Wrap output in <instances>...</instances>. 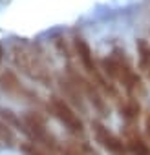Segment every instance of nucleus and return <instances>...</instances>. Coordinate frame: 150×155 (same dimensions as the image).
<instances>
[{
  "instance_id": "6",
  "label": "nucleus",
  "mask_w": 150,
  "mask_h": 155,
  "mask_svg": "<svg viewBox=\"0 0 150 155\" xmlns=\"http://www.w3.org/2000/svg\"><path fill=\"white\" fill-rule=\"evenodd\" d=\"M70 75L75 79V82H77L79 86H81V90H83V93H84V97L92 102V106H94V110L101 115V117H106L108 113H110V110H108V104H106V101L103 99V95H101V91H99V88L92 82V81H88V79H84L83 75H79V73H75V71H70Z\"/></svg>"
},
{
  "instance_id": "9",
  "label": "nucleus",
  "mask_w": 150,
  "mask_h": 155,
  "mask_svg": "<svg viewBox=\"0 0 150 155\" xmlns=\"http://www.w3.org/2000/svg\"><path fill=\"white\" fill-rule=\"evenodd\" d=\"M137 60H139V68L145 73H150V44L145 38H139L137 44Z\"/></svg>"
},
{
  "instance_id": "7",
  "label": "nucleus",
  "mask_w": 150,
  "mask_h": 155,
  "mask_svg": "<svg viewBox=\"0 0 150 155\" xmlns=\"http://www.w3.org/2000/svg\"><path fill=\"white\" fill-rule=\"evenodd\" d=\"M0 88H2L4 93H8L9 97H15V99H28V97H31L29 90H26L22 86V82L19 81V77L13 71H4L2 75H0Z\"/></svg>"
},
{
  "instance_id": "13",
  "label": "nucleus",
  "mask_w": 150,
  "mask_h": 155,
  "mask_svg": "<svg viewBox=\"0 0 150 155\" xmlns=\"http://www.w3.org/2000/svg\"><path fill=\"white\" fill-rule=\"evenodd\" d=\"M20 151L24 155H53V151H46V150H42L40 146H37L33 142H24L20 146Z\"/></svg>"
},
{
  "instance_id": "2",
  "label": "nucleus",
  "mask_w": 150,
  "mask_h": 155,
  "mask_svg": "<svg viewBox=\"0 0 150 155\" xmlns=\"http://www.w3.org/2000/svg\"><path fill=\"white\" fill-rule=\"evenodd\" d=\"M103 68H104V73L112 81H119L124 86V90L130 93V97L143 95V91H145L143 81L132 69V64H130L128 57L124 55V51L115 49L108 58L103 60Z\"/></svg>"
},
{
  "instance_id": "11",
  "label": "nucleus",
  "mask_w": 150,
  "mask_h": 155,
  "mask_svg": "<svg viewBox=\"0 0 150 155\" xmlns=\"http://www.w3.org/2000/svg\"><path fill=\"white\" fill-rule=\"evenodd\" d=\"M119 110H121V115H123L126 120H134V119L139 117L141 106H139V102L135 101V97H130V99H126V101L121 104Z\"/></svg>"
},
{
  "instance_id": "8",
  "label": "nucleus",
  "mask_w": 150,
  "mask_h": 155,
  "mask_svg": "<svg viewBox=\"0 0 150 155\" xmlns=\"http://www.w3.org/2000/svg\"><path fill=\"white\" fill-rule=\"evenodd\" d=\"M60 90L64 93V99H68L66 102L70 106L73 104L75 108H79V110L84 111V93H83L81 86L75 82V79L71 75L66 77V79H60Z\"/></svg>"
},
{
  "instance_id": "14",
  "label": "nucleus",
  "mask_w": 150,
  "mask_h": 155,
  "mask_svg": "<svg viewBox=\"0 0 150 155\" xmlns=\"http://www.w3.org/2000/svg\"><path fill=\"white\" fill-rule=\"evenodd\" d=\"M145 128H146V135H148V139H150V113L145 115Z\"/></svg>"
},
{
  "instance_id": "12",
  "label": "nucleus",
  "mask_w": 150,
  "mask_h": 155,
  "mask_svg": "<svg viewBox=\"0 0 150 155\" xmlns=\"http://www.w3.org/2000/svg\"><path fill=\"white\" fill-rule=\"evenodd\" d=\"M0 144L8 148L15 144V133L6 120H0Z\"/></svg>"
},
{
  "instance_id": "15",
  "label": "nucleus",
  "mask_w": 150,
  "mask_h": 155,
  "mask_svg": "<svg viewBox=\"0 0 150 155\" xmlns=\"http://www.w3.org/2000/svg\"><path fill=\"white\" fill-rule=\"evenodd\" d=\"M2 58H4V48H2V44H0V62H2Z\"/></svg>"
},
{
  "instance_id": "10",
  "label": "nucleus",
  "mask_w": 150,
  "mask_h": 155,
  "mask_svg": "<svg viewBox=\"0 0 150 155\" xmlns=\"http://www.w3.org/2000/svg\"><path fill=\"white\" fill-rule=\"evenodd\" d=\"M126 142H128V151L132 155H150V148L137 133H130Z\"/></svg>"
},
{
  "instance_id": "5",
  "label": "nucleus",
  "mask_w": 150,
  "mask_h": 155,
  "mask_svg": "<svg viewBox=\"0 0 150 155\" xmlns=\"http://www.w3.org/2000/svg\"><path fill=\"white\" fill-rule=\"evenodd\" d=\"M92 130H94V135H95V140L112 155H128V148L124 146V142L115 135L112 133L104 124L94 120L92 122Z\"/></svg>"
},
{
  "instance_id": "1",
  "label": "nucleus",
  "mask_w": 150,
  "mask_h": 155,
  "mask_svg": "<svg viewBox=\"0 0 150 155\" xmlns=\"http://www.w3.org/2000/svg\"><path fill=\"white\" fill-rule=\"evenodd\" d=\"M11 60H13L15 68L20 69V73L29 77L31 81L44 84V86H48L51 82V71H49L42 53L29 42H24V40L13 42L11 44Z\"/></svg>"
},
{
  "instance_id": "4",
  "label": "nucleus",
  "mask_w": 150,
  "mask_h": 155,
  "mask_svg": "<svg viewBox=\"0 0 150 155\" xmlns=\"http://www.w3.org/2000/svg\"><path fill=\"white\" fill-rule=\"evenodd\" d=\"M49 110H51L53 117H55L60 124H64V128H66L68 131H71V133H75V135H81V133L84 131V124H83L81 117L75 113V110H73L64 99H60V97H51V99H49Z\"/></svg>"
},
{
  "instance_id": "3",
  "label": "nucleus",
  "mask_w": 150,
  "mask_h": 155,
  "mask_svg": "<svg viewBox=\"0 0 150 155\" xmlns=\"http://www.w3.org/2000/svg\"><path fill=\"white\" fill-rule=\"evenodd\" d=\"M22 131L31 139L33 144L48 150V151H59L62 150L60 142L57 140V137L46 128V120L42 115H39L37 111H28L20 117V124Z\"/></svg>"
}]
</instances>
